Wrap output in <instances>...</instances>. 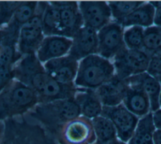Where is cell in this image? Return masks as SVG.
Segmentation results:
<instances>
[{"instance_id": "cell-3", "label": "cell", "mask_w": 161, "mask_h": 144, "mask_svg": "<svg viewBox=\"0 0 161 144\" xmlns=\"http://www.w3.org/2000/svg\"><path fill=\"white\" fill-rule=\"evenodd\" d=\"M28 115L56 138L64 125L81 113L74 98H69L38 103Z\"/></svg>"}, {"instance_id": "cell-20", "label": "cell", "mask_w": 161, "mask_h": 144, "mask_svg": "<svg viewBox=\"0 0 161 144\" xmlns=\"http://www.w3.org/2000/svg\"><path fill=\"white\" fill-rule=\"evenodd\" d=\"M74 100L80 108L81 116L91 120L101 115L103 105L94 90L78 88Z\"/></svg>"}, {"instance_id": "cell-37", "label": "cell", "mask_w": 161, "mask_h": 144, "mask_svg": "<svg viewBox=\"0 0 161 144\" xmlns=\"http://www.w3.org/2000/svg\"><path fill=\"white\" fill-rule=\"evenodd\" d=\"M158 80L159 81V82H160V84H161V78H159Z\"/></svg>"}, {"instance_id": "cell-16", "label": "cell", "mask_w": 161, "mask_h": 144, "mask_svg": "<svg viewBox=\"0 0 161 144\" xmlns=\"http://www.w3.org/2000/svg\"><path fill=\"white\" fill-rule=\"evenodd\" d=\"M72 44L71 38L58 35L45 36L36 55L39 61L44 64L49 60L67 55Z\"/></svg>"}, {"instance_id": "cell-5", "label": "cell", "mask_w": 161, "mask_h": 144, "mask_svg": "<svg viewBox=\"0 0 161 144\" xmlns=\"http://www.w3.org/2000/svg\"><path fill=\"white\" fill-rule=\"evenodd\" d=\"M114 75L113 62L98 54H92L79 61L74 83L77 88L96 90Z\"/></svg>"}, {"instance_id": "cell-6", "label": "cell", "mask_w": 161, "mask_h": 144, "mask_svg": "<svg viewBox=\"0 0 161 144\" xmlns=\"http://www.w3.org/2000/svg\"><path fill=\"white\" fill-rule=\"evenodd\" d=\"M19 31L8 24L1 27V90L14 79V66L23 57L18 50Z\"/></svg>"}, {"instance_id": "cell-19", "label": "cell", "mask_w": 161, "mask_h": 144, "mask_svg": "<svg viewBox=\"0 0 161 144\" xmlns=\"http://www.w3.org/2000/svg\"><path fill=\"white\" fill-rule=\"evenodd\" d=\"M122 103L138 118H142L152 112L148 95L142 89L134 85H128Z\"/></svg>"}, {"instance_id": "cell-18", "label": "cell", "mask_w": 161, "mask_h": 144, "mask_svg": "<svg viewBox=\"0 0 161 144\" xmlns=\"http://www.w3.org/2000/svg\"><path fill=\"white\" fill-rule=\"evenodd\" d=\"M128 85H134L142 89L148 95L151 106V111L155 112L160 109V95L161 84L155 78L147 72L131 76L125 79Z\"/></svg>"}, {"instance_id": "cell-31", "label": "cell", "mask_w": 161, "mask_h": 144, "mask_svg": "<svg viewBox=\"0 0 161 144\" xmlns=\"http://www.w3.org/2000/svg\"><path fill=\"white\" fill-rule=\"evenodd\" d=\"M150 3L155 8L153 24L161 27V1H153Z\"/></svg>"}, {"instance_id": "cell-7", "label": "cell", "mask_w": 161, "mask_h": 144, "mask_svg": "<svg viewBox=\"0 0 161 144\" xmlns=\"http://www.w3.org/2000/svg\"><path fill=\"white\" fill-rule=\"evenodd\" d=\"M47 4V2H38L36 13L20 29L18 50L23 56L36 54L45 37L42 28V16Z\"/></svg>"}, {"instance_id": "cell-14", "label": "cell", "mask_w": 161, "mask_h": 144, "mask_svg": "<svg viewBox=\"0 0 161 144\" xmlns=\"http://www.w3.org/2000/svg\"><path fill=\"white\" fill-rule=\"evenodd\" d=\"M96 54H98L97 31L84 26L72 38V47L68 54L79 61Z\"/></svg>"}, {"instance_id": "cell-2", "label": "cell", "mask_w": 161, "mask_h": 144, "mask_svg": "<svg viewBox=\"0 0 161 144\" xmlns=\"http://www.w3.org/2000/svg\"><path fill=\"white\" fill-rule=\"evenodd\" d=\"M56 140L42 125L23 117L1 121L0 144H57Z\"/></svg>"}, {"instance_id": "cell-36", "label": "cell", "mask_w": 161, "mask_h": 144, "mask_svg": "<svg viewBox=\"0 0 161 144\" xmlns=\"http://www.w3.org/2000/svg\"><path fill=\"white\" fill-rule=\"evenodd\" d=\"M157 53H161V48H159V49L157 51Z\"/></svg>"}, {"instance_id": "cell-28", "label": "cell", "mask_w": 161, "mask_h": 144, "mask_svg": "<svg viewBox=\"0 0 161 144\" xmlns=\"http://www.w3.org/2000/svg\"><path fill=\"white\" fill-rule=\"evenodd\" d=\"M145 29L134 26L126 29L123 39L126 47L130 49H143Z\"/></svg>"}, {"instance_id": "cell-9", "label": "cell", "mask_w": 161, "mask_h": 144, "mask_svg": "<svg viewBox=\"0 0 161 144\" xmlns=\"http://www.w3.org/2000/svg\"><path fill=\"white\" fill-rule=\"evenodd\" d=\"M56 138L59 144H95L96 142L91 120L81 115L64 125Z\"/></svg>"}, {"instance_id": "cell-34", "label": "cell", "mask_w": 161, "mask_h": 144, "mask_svg": "<svg viewBox=\"0 0 161 144\" xmlns=\"http://www.w3.org/2000/svg\"><path fill=\"white\" fill-rule=\"evenodd\" d=\"M103 144H126V143L119 140L118 138H117L114 140H113L110 141H108V142L103 143Z\"/></svg>"}, {"instance_id": "cell-29", "label": "cell", "mask_w": 161, "mask_h": 144, "mask_svg": "<svg viewBox=\"0 0 161 144\" xmlns=\"http://www.w3.org/2000/svg\"><path fill=\"white\" fill-rule=\"evenodd\" d=\"M21 1H1L0 2V21L3 27L11 20L16 9Z\"/></svg>"}, {"instance_id": "cell-32", "label": "cell", "mask_w": 161, "mask_h": 144, "mask_svg": "<svg viewBox=\"0 0 161 144\" xmlns=\"http://www.w3.org/2000/svg\"><path fill=\"white\" fill-rule=\"evenodd\" d=\"M153 113V119L156 129H161V108Z\"/></svg>"}, {"instance_id": "cell-12", "label": "cell", "mask_w": 161, "mask_h": 144, "mask_svg": "<svg viewBox=\"0 0 161 144\" xmlns=\"http://www.w3.org/2000/svg\"><path fill=\"white\" fill-rule=\"evenodd\" d=\"M60 13V36L72 39L75 33L84 26L83 18L77 1H52Z\"/></svg>"}, {"instance_id": "cell-35", "label": "cell", "mask_w": 161, "mask_h": 144, "mask_svg": "<svg viewBox=\"0 0 161 144\" xmlns=\"http://www.w3.org/2000/svg\"><path fill=\"white\" fill-rule=\"evenodd\" d=\"M159 103H160V106L161 107V93H160V99H159Z\"/></svg>"}, {"instance_id": "cell-15", "label": "cell", "mask_w": 161, "mask_h": 144, "mask_svg": "<svg viewBox=\"0 0 161 144\" xmlns=\"http://www.w3.org/2000/svg\"><path fill=\"white\" fill-rule=\"evenodd\" d=\"M47 73L56 81L63 84L72 83L76 78L79 61L69 54L49 60L43 64Z\"/></svg>"}, {"instance_id": "cell-30", "label": "cell", "mask_w": 161, "mask_h": 144, "mask_svg": "<svg viewBox=\"0 0 161 144\" xmlns=\"http://www.w3.org/2000/svg\"><path fill=\"white\" fill-rule=\"evenodd\" d=\"M147 72L158 80L161 78V53H156L151 55Z\"/></svg>"}, {"instance_id": "cell-11", "label": "cell", "mask_w": 161, "mask_h": 144, "mask_svg": "<svg viewBox=\"0 0 161 144\" xmlns=\"http://www.w3.org/2000/svg\"><path fill=\"white\" fill-rule=\"evenodd\" d=\"M125 28L119 23L110 22L97 31L98 54L108 59H113L125 47L123 34Z\"/></svg>"}, {"instance_id": "cell-26", "label": "cell", "mask_w": 161, "mask_h": 144, "mask_svg": "<svg viewBox=\"0 0 161 144\" xmlns=\"http://www.w3.org/2000/svg\"><path fill=\"white\" fill-rule=\"evenodd\" d=\"M143 1H108L112 18L121 24L123 19L136 8L143 4Z\"/></svg>"}, {"instance_id": "cell-24", "label": "cell", "mask_w": 161, "mask_h": 144, "mask_svg": "<svg viewBox=\"0 0 161 144\" xmlns=\"http://www.w3.org/2000/svg\"><path fill=\"white\" fill-rule=\"evenodd\" d=\"M91 122L96 136L95 144H103L118 138L116 130L109 119L100 115L91 119Z\"/></svg>"}, {"instance_id": "cell-1", "label": "cell", "mask_w": 161, "mask_h": 144, "mask_svg": "<svg viewBox=\"0 0 161 144\" xmlns=\"http://www.w3.org/2000/svg\"><path fill=\"white\" fill-rule=\"evenodd\" d=\"M13 77L36 93L39 103L74 98L78 91L74 83L63 84L54 80L36 54L23 56L17 62L13 68Z\"/></svg>"}, {"instance_id": "cell-10", "label": "cell", "mask_w": 161, "mask_h": 144, "mask_svg": "<svg viewBox=\"0 0 161 144\" xmlns=\"http://www.w3.org/2000/svg\"><path fill=\"white\" fill-rule=\"evenodd\" d=\"M101 115L111 121L116 130L118 138L126 143L133 136L140 120L123 103L114 106H103Z\"/></svg>"}, {"instance_id": "cell-13", "label": "cell", "mask_w": 161, "mask_h": 144, "mask_svg": "<svg viewBox=\"0 0 161 144\" xmlns=\"http://www.w3.org/2000/svg\"><path fill=\"white\" fill-rule=\"evenodd\" d=\"M79 6L84 26L98 31L110 23L112 14L108 2L80 1Z\"/></svg>"}, {"instance_id": "cell-23", "label": "cell", "mask_w": 161, "mask_h": 144, "mask_svg": "<svg viewBox=\"0 0 161 144\" xmlns=\"http://www.w3.org/2000/svg\"><path fill=\"white\" fill-rule=\"evenodd\" d=\"M61 19L59 9L47 2L42 16V28L45 36H60Z\"/></svg>"}, {"instance_id": "cell-25", "label": "cell", "mask_w": 161, "mask_h": 144, "mask_svg": "<svg viewBox=\"0 0 161 144\" xmlns=\"http://www.w3.org/2000/svg\"><path fill=\"white\" fill-rule=\"evenodd\" d=\"M38 5V2L36 1H21L11 20L7 24L20 30L21 27L36 13Z\"/></svg>"}, {"instance_id": "cell-33", "label": "cell", "mask_w": 161, "mask_h": 144, "mask_svg": "<svg viewBox=\"0 0 161 144\" xmlns=\"http://www.w3.org/2000/svg\"><path fill=\"white\" fill-rule=\"evenodd\" d=\"M154 144H161V129H156L153 134Z\"/></svg>"}, {"instance_id": "cell-21", "label": "cell", "mask_w": 161, "mask_h": 144, "mask_svg": "<svg viewBox=\"0 0 161 144\" xmlns=\"http://www.w3.org/2000/svg\"><path fill=\"white\" fill-rule=\"evenodd\" d=\"M155 11V8L150 2H145L125 17L120 24L124 28L134 26L143 28L150 27L153 24Z\"/></svg>"}, {"instance_id": "cell-22", "label": "cell", "mask_w": 161, "mask_h": 144, "mask_svg": "<svg viewBox=\"0 0 161 144\" xmlns=\"http://www.w3.org/2000/svg\"><path fill=\"white\" fill-rule=\"evenodd\" d=\"M155 130L153 113L150 112L139 120L136 130L128 144H154L153 134Z\"/></svg>"}, {"instance_id": "cell-17", "label": "cell", "mask_w": 161, "mask_h": 144, "mask_svg": "<svg viewBox=\"0 0 161 144\" xmlns=\"http://www.w3.org/2000/svg\"><path fill=\"white\" fill-rule=\"evenodd\" d=\"M128 84L116 74L108 81L95 90L103 106H114L123 103Z\"/></svg>"}, {"instance_id": "cell-4", "label": "cell", "mask_w": 161, "mask_h": 144, "mask_svg": "<svg viewBox=\"0 0 161 144\" xmlns=\"http://www.w3.org/2000/svg\"><path fill=\"white\" fill-rule=\"evenodd\" d=\"M38 103L36 93L28 86L14 78L1 90V121L28 113Z\"/></svg>"}, {"instance_id": "cell-8", "label": "cell", "mask_w": 161, "mask_h": 144, "mask_svg": "<svg viewBox=\"0 0 161 144\" xmlns=\"http://www.w3.org/2000/svg\"><path fill=\"white\" fill-rule=\"evenodd\" d=\"M150 57L151 55L143 49H130L125 46L113 59L115 74L125 80L147 72Z\"/></svg>"}, {"instance_id": "cell-27", "label": "cell", "mask_w": 161, "mask_h": 144, "mask_svg": "<svg viewBox=\"0 0 161 144\" xmlns=\"http://www.w3.org/2000/svg\"><path fill=\"white\" fill-rule=\"evenodd\" d=\"M161 48V27L152 26L145 28L143 49L150 55Z\"/></svg>"}]
</instances>
